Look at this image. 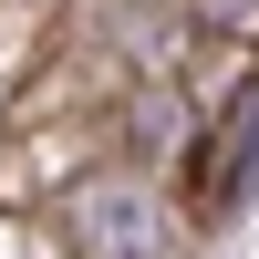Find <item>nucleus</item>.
I'll return each mask as SVG.
<instances>
[{
	"label": "nucleus",
	"mask_w": 259,
	"mask_h": 259,
	"mask_svg": "<svg viewBox=\"0 0 259 259\" xmlns=\"http://www.w3.org/2000/svg\"><path fill=\"white\" fill-rule=\"evenodd\" d=\"M73 249L83 259H177V218H166V197L145 177H104V187H83V207H73Z\"/></svg>",
	"instance_id": "f257e3e1"
},
{
	"label": "nucleus",
	"mask_w": 259,
	"mask_h": 259,
	"mask_svg": "<svg viewBox=\"0 0 259 259\" xmlns=\"http://www.w3.org/2000/svg\"><path fill=\"white\" fill-rule=\"evenodd\" d=\"M197 197H207V218H249L259 207V73L218 114V135L197 145Z\"/></svg>",
	"instance_id": "f03ea898"
},
{
	"label": "nucleus",
	"mask_w": 259,
	"mask_h": 259,
	"mask_svg": "<svg viewBox=\"0 0 259 259\" xmlns=\"http://www.w3.org/2000/svg\"><path fill=\"white\" fill-rule=\"evenodd\" d=\"M207 31H259V0H187Z\"/></svg>",
	"instance_id": "7ed1b4c3"
}]
</instances>
